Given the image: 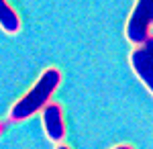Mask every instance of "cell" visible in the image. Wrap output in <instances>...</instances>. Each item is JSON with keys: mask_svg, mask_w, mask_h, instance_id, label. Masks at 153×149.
<instances>
[{"mask_svg": "<svg viewBox=\"0 0 153 149\" xmlns=\"http://www.w3.org/2000/svg\"><path fill=\"white\" fill-rule=\"evenodd\" d=\"M59 82H61V72L57 68H47L41 74V78L37 80L35 86L27 92L21 100H16L12 104L10 115H8L10 121L19 123V121L33 116L37 110H43L45 104H49V98L53 96V92L57 90Z\"/></svg>", "mask_w": 153, "mask_h": 149, "instance_id": "cell-1", "label": "cell"}, {"mask_svg": "<svg viewBox=\"0 0 153 149\" xmlns=\"http://www.w3.org/2000/svg\"><path fill=\"white\" fill-rule=\"evenodd\" d=\"M151 10H153V0H137L135 8L131 12L129 21H127V39L137 47H141L147 37H149V29H151Z\"/></svg>", "mask_w": 153, "mask_h": 149, "instance_id": "cell-2", "label": "cell"}, {"mask_svg": "<svg viewBox=\"0 0 153 149\" xmlns=\"http://www.w3.org/2000/svg\"><path fill=\"white\" fill-rule=\"evenodd\" d=\"M43 127L51 141H63L65 137V123H63V110L55 102L45 104L43 108Z\"/></svg>", "mask_w": 153, "mask_h": 149, "instance_id": "cell-3", "label": "cell"}, {"mask_svg": "<svg viewBox=\"0 0 153 149\" xmlns=\"http://www.w3.org/2000/svg\"><path fill=\"white\" fill-rule=\"evenodd\" d=\"M131 66L139 76V80L143 82V86L153 94V61L143 47H135L131 51Z\"/></svg>", "mask_w": 153, "mask_h": 149, "instance_id": "cell-4", "label": "cell"}, {"mask_svg": "<svg viewBox=\"0 0 153 149\" xmlns=\"http://www.w3.org/2000/svg\"><path fill=\"white\" fill-rule=\"evenodd\" d=\"M0 27L8 35H14L21 31V19L6 0H0Z\"/></svg>", "mask_w": 153, "mask_h": 149, "instance_id": "cell-5", "label": "cell"}, {"mask_svg": "<svg viewBox=\"0 0 153 149\" xmlns=\"http://www.w3.org/2000/svg\"><path fill=\"white\" fill-rule=\"evenodd\" d=\"M141 47L147 51V53H149V57H151V61H153V35H149V37H147V41H145Z\"/></svg>", "mask_w": 153, "mask_h": 149, "instance_id": "cell-6", "label": "cell"}, {"mask_svg": "<svg viewBox=\"0 0 153 149\" xmlns=\"http://www.w3.org/2000/svg\"><path fill=\"white\" fill-rule=\"evenodd\" d=\"M112 149H133L131 145H117V147H112Z\"/></svg>", "mask_w": 153, "mask_h": 149, "instance_id": "cell-7", "label": "cell"}, {"mask_svg": "<svg viewBox=\"0 0 153 149\" xmlns=\"http://www.w3.org/2000/svg\"><path fill=\"white\" fill-rule=\"evenodd\" d=\"M55 149H70V147H68V145H57Z\"/></svg>", "mask_w": 153, "mask_h": 149, "instance_id": "cell-8", "label": "cell"}, {"mask_svg": "<svg viewBox=\"0 0 153 149\" xmlns=\"http://www.w3.org/2000/svg\"><path fill=\"white\" fill-rule=\"evenodd\" d=\"M0 135H2V123H0Z\"/></svg>", "mask_w": 153, "mask_h": 149, "instance_id": "cell-9", "label": "cell"}, {"mask_svg": "<svg viewBox=\"0 0 153 149\" xmlns=\"http://www.w3.org/2000/svg\"><path fill=\"white\" fill-rule=\"evenodd\" d=\"M151 25H153V10H151Z\"/></svg>", "mask_w": 153, "mask_h": 149, "instance_id": "cell-10", "label": "cell"}]
</instances>
